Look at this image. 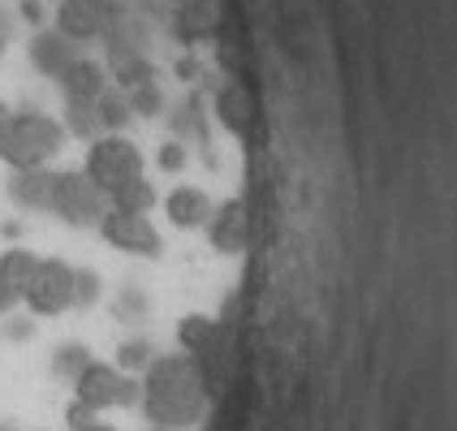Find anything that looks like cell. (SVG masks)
Listing matches in <instances>:
<instances>
[{
	"label": "cell",
	"instance_id": "obj_1",
	"mask_svg": "<svg viewBox=\"0 0 457 431\" xmlns=\"http://www.w3.org/2000/svg\"><path fill=\"white\" fill-rule=\"evenodd\" d=\"M143 414L152 419L155 427H190L199 423V414L207 406V380L199 371V362L190 354H169V358H152L147 376H143Z\"/></svg>",
	"mask_w": 457,
	"mask_h": 431
},
{
	"label": "cell",
	"instance_id": "obj_2",
	"mask_svg": "<svg viewBox=\"0 0 457 431\" xmlns=\"http://www.w3.org/2000/svg\"><path fill=\"white\" fill-rule=\"evenodd\" d=\"M61 147H65V126L61 121H52L48 112H13L0 155L18 173H26V169H48Z\"/></svg>",
	"mask_w": 457,
	"mask_h": 431
},
{
	"label": "cell",
	"instance_id": "obj_3",
	"mask_svg": "<svg viewBox=\"0 0 457 431\" xmlns=\"http://www.w3.org/2000/svg\"><path fill=\"white\" fill-rule=\"evenodd\" d=\"M82 173L100 186L104 199H112L121 186H129L134 178H143V152L129 143L126 134H96Z\"/></svg>",
	"mask_w": 457,
	"mask_h": 431
},
{
	"label": "cell",
	"instance_id": "obj_4",
	"mask_svg": "<svg viewBox=\"0 0 457 431\" xmlns=\"http://www.w3.org/2000/svg\"><path fill=\"white\" fill-rule=\"evenodd\" d=\"M78 298V272L61 259H35V272L26 280L22 303L35 311V315H61L70 311Z\"/></svg>",
	"mask_w": 457,
	"mask_h": 431
},
{
	"label": "cell",
	"instance_id": "obj_5",
	"mask_svg": "<svg viewBox=\"0 0 457 431\" xmlns=\"http://www.w3.org/2000/svg\"><path fill=\"white\" fill-rule=\"evenodd\" d=\"M138 393H143V384L126 380L117 367L96 362V358H91V362L74 376L78 406H87L91 414H100V410H108V406H134V402H138Z\"/></svg>",
	"mask_w": 457,
	"mask_h": 431
},
{
	"label": "cell",
	"instance_id": "obj_6",
	"mask_svg": "<svg viewBox=\"0 0 457 431\" xmlns=\"http://www.w3.org/2000/svg\"><path fill=\"white\" fill-rule=\"evenodd\" d=\"M48 211H56L65 225H100V216L108 211V199L87 173H52Z\"/></svg>",
	"mask_w": 457,
	"mask_h": 431
},
{
	"label": "cell",
	"instance_id": "obj_7",
	"mask_svg": "<svg viewBox=\"0 0 457 431\" xmlns=\"http://www.w3.org/2000/svg\"><path fill=\"white\" fill-rule=\"evenodd\" d=\"M100 233L108 246L126 254H160V233L155 225L147 220V211H121V207H108L100 216Z\"/></svg>",
	"mask_w": 457,
	"mask_h": 431
},
{
	"label": "cell",
	"instance_id": "obj_8",
	"mask_svg": "<svg viewBox=\"0 0 457 431\" xmlns=\"http://www.w3.org/2000/svg\"><path fill=\"white\" fill-rule=\"evenodd\" d=\"M108 30V13H100L87 0H61L56 4V35H65L70 44H91Z\"/></svg>",
	"mask_w": 457,
	"mask_h": 431
},
{
	"label": "cell",
	"instance_id": "obj_9",
	"mask_svg": "<svg viewBox=\"0 0 457 431\" xmlns=\"http://www.w3.org/2000/svg\"><path fill=\"white\" fill-rule=\"evenodd\" d=\"M56 82H61V91H65L70 104H96L104 91H108V70L96 65V61H87V56H74V61L56 74Z\"/></svg>",
	"mask_w": 457,
	"mask_h": 431
},
{
	"label": "cell",
	"instance_id": "obj_10",
	"mask_svg": "<svg viewBox=\"0 0 457 431\" xmlns=\"http://www.w3.org/2000/svg\"><path fill=\"white\" fill-rule=\"evenodd\" d=\"M207 237H212V246L220 254H237L246 246V207L237 203V199L212 207V216H207Z\"/></svg>",
	"mask_w": 457,
	"mask_h": 431
},
{
	"label": "cell",
	"instance_id": "obj_11",
	"mask_svg": "<svg viewBox=\"0 0 457 431\" xmlns=\"http://www.w3.org/2000/svg\"><path fill=\"white\" fill-rule=\"evenodd\" d=\"M164 216H169V225H178V228H199L212 216V199H207L199 186H178L164 199Z\"/></svg>",
	"mask_w": 457,
	"mask_h": 431
},
{
	"label": "cell",
	"instance_id": "obj_12",
	"mask_svg": "<svg viewBox=\"0 0 457 431\" xmlns=\"http://www.w3.org/2000/svg\"><path fill=\"white\" fill-rule=\"evenodd\" d=\"M30 61H35L44 74L56 78L70 61H74V44H70L65 35H48V30H44V35H35V39H30Z\"/></svg>",
	"mask_w": 457,
	"mask_h": 431
},
{
	"label": "cell",
	"instance_id": "obj_13",
	"mask_svg": "<svg viewBox=\"0 0 457 431\" xmlns=\"http://www.w3.org/2000/svg\"><path fill=\"white\" fill-rule=\"evenodd\" d=\"M9 195H13V203H22V207H48L52 173L48 169H26V173H18V178L9 181Z\"/></svg>",
	"mask_w": 457,
	"mask_h": 431
},
{
	"label": "cell",
	"instance_id": "obj_14",
	"mask_svg": "<svg viewBox=\"0 0 457 431\" xmlns=\"http://www.w3.org/2000/svg\"><path fill=\"white\" fill-rule=\"evenodd\" d=\"M216 112H220V121L228 129H242L251 126V95H246V87H237V82H228L225 91L216 95Z\"/></svg>",
	"mask_w": 457,
	"mask_h": 431
},
{
	"label": "cell",
	"instance_id": "obj_15",
	"mask_svg": "<svg viewBox=\"0 0 457 431\" xmlns=\"http://www.w3.org/2000/svg\"><path fill=\"white\" fill-rule=\"evenodd\" d=\"M152 203H155V190L147 178H134L129 186H121V190L108 199V207H121V211H147Z\"/></svg>",
	"mask_w": 457,
	"mask_h": 431
},
{
	"label": "cell",
	"instance_id": "obj_16",
	"mask_svg": "<svg viewBox=\"0 0 457 431\" xmlns=\"http://www.w3.org/2000/svg\"><path fill=\"white\" fill-rule=\"evenodd\" d=\"M30 272H35V254H30V251H4V254H0V280H9L18 294L26 289Z\"/></svg>",
	"mask_w": 457,
	"mask_h": 431
},
{
	"label": "cell",
	"instance_id": "obj_17",
	"mask_svg": "<svg viewBox=\"0 0 457 431\" xmlns=\"http://www.w3.org/2000/svg\"><path fill=\"white\" fill-rule=\"evenodd\" d=\"M96 117H100V129H108V134H117V129L126 126L129 104L121 100V95H112V91H104L100 100H96Z\"/></svg>",
	"mask_w": 457,
	"mask_h": 431
},
{
	"label": "cell",
	"instance_id": "obj_18",
	"mask_svg": "<svg viewBox=\"0 0 457 431\" xmlns=\"http://www.w3.org/2000/svg\"><path fill=\"white\" fill-rule=\"evenodd\" d=\"M70 134H82V138H96L100 134V117H96V104H70V121H65Z\"/></svg>",
	"mask_w": 457,
	"mask_h": 431
},
{
	"label": "cell",
	"instance_id": "obj_19",
	"mask_svg": "<svg viewBox=\"0 0 457 431\" xmlns=\"http://www.w3.org/2000/svg\"><path fill=\"white\" fill-rule=\"evenodd\" d=\"M87 362H91V354H87L82 345H61L52 367H56V376H70V380H74V376L82 371V367H87Z\"/></svg>",
	"mask_w": 457,
	"mask_h": 431
},
{
	"label": "cell",
	"instance_id": "obj_20",
	"mask_svg": "<svg viewBox=\"0 0 457 431\" xmlns=\"http://www.w3.org/2000/svg\"><path fill=\"white\" fill-rule=\"evenodd\" d=\"M121 367L126 371H147L152 367V341H126L121 345Z\"/></svg>",
	"mask_w": 457,
	"mask_h": 431
},
{
	"label": "cell",
	"instance_id": "obj_21",
	"mask_svg": "<svg viewBox=\"0 0 457 431\" xmlns=\"http://www.w3.org/2000/svg\"><path fill=\"white\" fill-rule=\"evenodd\" d=\"M160 169L181 173V169H186V147H181V143H164V147H160Z\"/></svg>",
	"mask_w": 457,
	"mask_h": 431
},
{
	"label": "cell",
	"instance_id": "obj_22",
	"mask_svg": "<svg viewBox=\"0 0 457 431\" xmlns=\"http://www.w3.org/2000/svg\"><path fill=\"white\" fill-rule=\"evenodd\" d=\"M96 298V277L91 272H78V298H74V306L78 303H91Z\"/></svg>",
	"mask_w": 457,
	"mask_h": 431
},
{
	"label": "cell",
	"instance_id": "obj_23",
	"mask_svg": "<svg viewBox=\"0 0 457 431\" xmlns=\"http://www.w3.org/2000/svg\"><path fill=\"white\" fill-rule=\"evenodd\" d=\"M18 303H22V294H18L9 280H0V315H4V311H13Z\"/></svg>",
	"mask_w": 457,
	"mask_h": 431
},
{
	"label": "cell",
	"instance_id": "obj_24",
	"mask_svg": "<svg viewBox=\"0 0 457 431\" xmlns=\"http://www.w3.org/2000/svg\"><path fill=\"white\" fill-rule=\"evenodd\" d=\"M87 4H96L100 13H108V18H117V13L126 9V0H87Z\"/></svg>",
	"mask_w": 457,
	"mask_h": 431
},
{
	"label": "cell",
	"instance_id": "obj_25",
	"mask_svg": "<svg viewBox=\"0 0 457 431\" xmlns=\"http://www.w3.org/2000/svg\"><path fill=\"white\" fill-rule=\"evenodd\" d=\"M9 121H13V112H9V104H0V147H4V134H9Z\"/></svg>",
	"mask_w": 457,
	"mask_h": 431
},
{
	"label": "cell",
	"instance_id": "obj_26",
	"mask_svg": "<svg viewBox=\"0 0 457 431\" xmlns=\"http://www.w3.org/2000/svg\"><path fill=\"white\" fill-rule=\"evenodd\" d=\"M22 13L30 18V22H39V18H44V13H39V0H26V4H22Z\"/></svg>",
	"mask_w": 457,
	"mask_h": 431
},
{
	"label": "cell",
	"instance_id": "obj_27",
	"mask_svg": "<svg viewBox=\"0 0 457 431\" xmlns=\"http://www.w3.org/2000/svg\"><path fill=\"white\" fill-rule=\"evenodd\" d=\"M70 431H112L108 423H100V419H91V423H82V427H70Z\"/></svg>",
	"mask_w": 457,
	"mask_h": 431
},
{
	"label": "cell",
	"instance_id": "obj_28",
	"mask_svg": "<svg viewBox=\"0 0 457 431\" xmlns=\"http://www.w3.org/2000/svg\"><path fill=\"white\" fill-rule=\"evenodd\" d=\"M4 48H9V30H4V22H0V56H4Z\"/></svg>",
	"mask_w": 457,
	"mask_h": 431
}]
</instances>
